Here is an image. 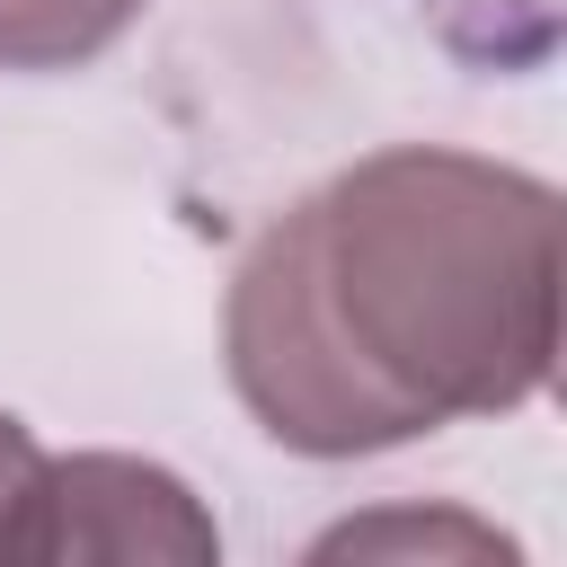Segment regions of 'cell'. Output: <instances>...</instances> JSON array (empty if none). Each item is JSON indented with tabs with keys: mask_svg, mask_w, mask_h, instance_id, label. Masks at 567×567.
<instances>
[{
	"mask_svg": "<svg viewBox=\"0 0 567 567\" xmlns=\"http://www.w3.org/2000/svg\"><path fill=\"white\" fill-rule=\"evenodd\" d=\"M221 354L239 408L310 461L505 416L558 363V195L443 142L372 151L248 239Z\"/></svg>",
	"mask_w": 567,
	"mask_h": 567,
	"instance_id": "1",
	"label": "cell"
},
{
	"mask_svg": "<svg viewBox=\"0 0 567 567\" xmlns=\"http://www.w3.org/2000/svg\"><path fill=\"white\" fill-rule=\"evenodd\" d=\"M221 532L213 514L186 496L177 470L133 461V452H71L44 461V523H35V558H213Z\"/></svg>",
	"mask_w": 567,
	"mask_h": 567,
	"instance_id": "2",
	"label": "cell"
},
{
	"mask_svg": "<svg viewBox=\"0 0 567 567\" xmlns=\"http://www.w3.org/2000/svg\"><path fill=\"white\" fill-rule=\"evenodd\" d=\"M133 18L142 0H0V71H80Z\"/></svg>",
	"mask_w": 567,
	"mask_h": 567,
	"instance_id": "3",
	"label": "cell"
},
{
	"mask_svg": "<svg viewBox=\"0 0 567 567\" xmlns=\"http://www.w3.org/2000/svg\"><path fill=\"white\" fill-rule=\"evenodd\" d=\"M461 549V558H514V540H496V532H478V523H461V514H381V523H346V532H328L319 540V558H337V549Z\"/></svg>",
	"mask_w": 567,
	"mask_h": 567,
	"instance_id": "4",
	"label": "cell"
},
{
	"mask_svg": "<svg viewBox=\"0 0 567 567\" xmlns=\"http://www.w3.org/2000/svg\"><path fill=\"white\" fill-rule=\"evenodd\" d=\"M35 523H44V452L18 416H0V558L35 567Z\"/></svg>",
	"mask_w": 567,
	"mask_h": 567,
	"instance_id": "5",
	"label": "cell"
}]
</instances>
